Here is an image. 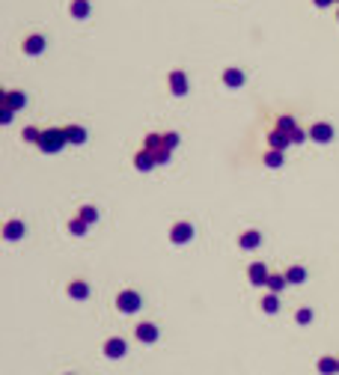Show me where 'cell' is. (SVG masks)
I'll return each mask as SVG.
<instances>
[{"instance_id": "obj_25", "label": "cell", "mask_w": 339, "mask_h": 375, "mask_svg": "<svg viewBox=\"0 0 339 375\" xmlns=\"http://www.w3.org/2000/svg\"><path fill=\"white\" fill-rule=\"evenodd\" d=\"M86 226H89V223H86L84 218H71V221H68V229H71L75 236H84V232H86Z\"/></svg>"}, {"instance_id": "obj_32", "label": "cell", "mask_w": 339, "mask_h": 375, "mask_svg": "<svg viewBox=\"0 0 339 375\" xmlns=\"http://www.w3.org/2000/svg\"><path fill=\"white\" fill-rule=\"evenodd\" d=\"M12 113H15V110H6V107H3V120L0 122H12Z\"/></svg>"}, {"instance_id": "obj_10", "label": "cell", "mask_w": 339, "mask_h": 375, "mask_svg": "<svg viewBox=\"0 0 339 375\" xmlns=\"http://www.w3.org/2000/svg\"><path fill=\"white\" fill-rule=\"evenodd\" d=\"M268 143H271V149H280V152H286L288 146H292V137L283 134V131H277L274 128L271 134H268Z\"/></svg>"}, {"instance_id": "obj_4", "label": "cell", "mask_w": 339, "mask_h": 375, "mask_svg": "<svg viewBox=\"0 0 339 375\" xmlns=\"http://www.w3.org/2000/svg\"><path fill=\"white\" fill-rule=\"evenodd\" d=\"M309 137H312L316 143H330V140H333V125H330V122H312V125H309Z\"/></svg>"}, {"instance_id": "obj_20", "label": "cell", "mask_w": 339, "mask_h": 375, "mask_svg": "<svg viewBox=\"0 0 339 375\" xmlns=\"http://www.w3.org/2000/svg\"><path fill=\"white\" fill-rule=\"evenodd\" d=\"M68 295L78 298V301H84L86 295H89V286H86L84 280H75V283H68Z\"/></svg>"}, {"instance_id": "obj_19", "label": "cell", "mask_w": 339, "mask_h": 375, "mask_svg": "<svg viewBox=\"0 0 339 375\" xmlns=\"http://www.w3.org/2000/svg\"><path fill=\"white\" fill-rule=\"evenodd\" d=\"M66 137H68V143H75V146H81L86 140V131L81 128V125H66Z\"/></svg>"}, {"instance_id": "obj_7", "label": "cell", "mask_w": 339, "mask_h": 375, "mask_svg": "<svg viewBox=\"0 0 339 375\" xmlns=\"http://www.w3.org/2000/svg\"><path fill=\"white\" fill-rule=\"evenodd\" d=\"M125 348H128V345H125L122 337H110V340L104 342V355H107V358H113V360L122 358V355H125Z\"/></svg>"}, {"instance_id": "obj_12", "label": "cell", "mask_w": 339, "mask_h": 375, "mask_svg": "<svg viewBox=\"0 0 339 375\" xmlns=\"http://www.w3.org/2000/svg\"><path fill=\"white\" fill-rule=\"evenodd\" d=\"M24 236V221H6V226H3V239L6 241H15Z\"/></svg>"}, {"instance_id": "obj_14", "label": "cell", "mask_w": 339, "mask_h": 375, "mask_svg": "<svg viewBox=\"0 0 339 375\" xmlns=\"http://www.w3.org/2000/svg\"><path fill=\"white\" fill-rule=\"evenodd\" d=\"M319 372H322V375L339 372V358H333V355H324V358H319Z\"/></svg>"}, {"instance_id": "obj_8", "label": "cell", "mask_w": 339, "mask_h": 375, "mask_svg": "<svg viewBox=\"0 0 339 375\" xmlns=\"http://www.w3.org/2000/svg\"><path fill=\"white\" fill-rule=\"evenodd\" d=\"M170 89H173V96H185L187 92V78L182 68H176V72H170Z\"/></svg>"}, {"instance_id": "obj_30", "label": "cell", "mask_w": 339, "mask_h": 375, "mask_svg": "<svg viewBox=\"0 0 339 375\" xmlns=\"http://www.w3.org/2000/svg\"><path fill=\"white\" fill-rule=\"evenodd\" d=\"M164 143H167L170 149H176V146H179V134H176V131H170V134H164Z\"/></svg>"}, {"instance_id": "obj_18", "label": "cell", "mask_w": 339, "mask_h": 375, "mask_svg": "<svg viewBox=\"0 0 339 375\" xmlns=\"http://www.w3.org/2000/svg\"><path fill=\"white\" fill-rule=\"evenodd\" d=\"M265 286H268V292H274V295H280V292H283V289H286V286H288V280H286V274H271Z\"/></svg>"}, {"instance_id": "obj_31", "label": "cell", "mask_w": 339, "mask_h": 375, "mask_svg": "<svg viewBox=\"0 0 339 375\" xmlns=\"http://www.w3.org/2000/svg\"><path fill=\"white\" fill-rule=\"evenodd\" d=\"M304 131H301V128H298V131H295V134H292V143H301V140H304Z\"/></svg>"}, {"instance_id": "obj_15", "label": "cell", "mask_w": 339, "mask_h": 375, "mask_svg": "<svg viewBox=\"0 0 339 375\" xmlns=\"http://www.w3.org/2000/svg\"><path fill=\"white\" fill-rule=\"evenodd\" d=\"M155 164H158V161H155V158H152L149 152H146V149H140V152L134 155V167H137V170L146 173V170H152Z\"/></svg>"}, {"instance_id": "obj_28", "label": "cell", "mask_w": 339, "mask_h": 375, "mask_svg": "<svg viewBox=\"0 0 339 375\" xmlns=\"http://www.w3.org/2000/svg\"><path fill=\"white\" fill-rule=\"evenodd\" d=\"M81 218H84L86 223H95L99 221V212H95L92 205H84V208H81Z\"/></svg>"}, {"instance_id": "obj_21", "label": "cell", "mask_w": 339, "mask_h": 375, "mask_svg": "<svg viewBox=\"0 0 339 375\" xmlns=\"http://www.w3.org/2000/svg\"><path fill=\"white\" fill-rule=\"evenodd\" d=\"M286 280H288V286H292V283H304V280H306L304 265H292V268L286 271Z\"/></svg>"}, {"instance_id": "obj_17", "label": "cell", "mask_w": 339, "mask_h": 375, "mask_svg": "<svg viewBox=\"0 0 339 375\" xmlns=\"http://www.w3.org/2000/svg\"><path fill=\"white\" fill-rule=\"evenodd\" d=\"M223 84L232 86V89L241 86L244 84V72H241V68H226V72H223Z\"/></svg>"}, {"instance_id": "obj_11", "label": "cell", "mask_w": 339, "mask_h": 375, "mask_svg": "<svg viewBox=\"0 0 339 375\" xmlns=\"http://www.w3.org/2000/svg\"><path fill=\"white\" fill-rule=\"evenodd\" d=\"M137 340H140V342H155V340H158V327H155L152 322L137 324Z\"/></svg>"}, {"instance_id": "obj_35", "label": "cell", "mask_w": 339, "mask_h": 375, "mask_svg": "<svg viewBox=\"0 0 339 375\" xmlns=\"http://www.w3.org/2000/svg\"><path fill=\"white\" fill-rule=\"evenodd\" d=\"M336 3H339V0H336Z\"/></svg>"}, {"instance_id": "obj_33", "label": "cell", "mask_w": 339, "mask_h": 375, "mask_svg": "<svg viewBox=\"0 0 339 375\" xmlns=\"http://www.w3.org/2000/svg\"><path fill=\"white\" fill-rule=\"evenodd\" d=\"M330 3H336V0H316V6H330Z\"/></svg>"}, {"instance_id": "obj_9", "label": "cell", "mask_w": 339, "mask_h": 375, "mask_svg": "<svg viewBox=\"0 0 339 375\" xmlns=\"http://www.w3.org/2000/svg\"><path fill=\"white\" fill-rule=\"evenodd\" d=\"M24 104H27V96L18 92V89H9V92L3 96V107H6V110H21Z\"/></svg>"}, {"instance_id": "obj_23", "label": "cell", "mask_w": 339, "mask_h": 375, "mask_svg": "<svg viewBox=\"0 0 339 375\" xmlns=\"http://www.w3.org/2000/svg\"><path fill=\"white\" fill-rule=\"evenodd\" d=\"M71 15H75V18H86V15H89V0H71Z\"/></svg>"}, {"instance_id": "obj_26", "label": "cell", "mask_w": 339, "mask_h": 375, "mask_svg": "<svg viewBox=\"0 0 339 375\" xmlns=\"http://www.w3.org/2000/svg\"><path fill=\"white\" fill-rule=\"evenodd\" d=\"M262 310H265V313H277V295H274V292H268V295L262 298Z\"/></svg>"}, {"instance_id": "obj_16", "label": "cell", "mask_w": 339, "mask_h": 375, "mask_svg": "<svg viewBox=\"0 0 339 375\" xmlns=\"http://www.w3.org/2000/svg\"><path fill=\"white\" fill-rule=\"evenodd\" d=\"M42 48H45V36L33 33V36H27V39H24V51H27V54H42Z\"/></svg>"}, {"instance_id": "obj_22", "label": "cell", "mask_w": 339, "mask_h": 375, "mask_svg": "<svg viewBox=\"0 0 339 375\" xmlns=\"http://www.w3.org/2000/svg\"><path fill=\"white\" fill-rule=\"evenodd\" d=\"M277 131H283V134H295V131H298V125H295V120H292V116H280V120H277Z\"/></svg>"}, {"instance_id": "obj_27", "label": "cell", "mask_w": 339, "mask_h": 375, "mask_svg": "<svg viewBox=\"0 0 339 375\" xmlns=\"http://www.w3.org/2000/svg\"><path fill=\"white\" fill-rule=\"evenodd\" d=\"M295 322H298V324H309V322H312V310H309V307H301L298 313H295Z\"/></svg>"}, {"instance_id": "obj_24", "label": "cell", "mask_w": 339, "mask_h": 375, "mask_svg": "<svg viewBox=\"0 0 339 375\" xmlns=\"http://www.w3.org/2000/svg\"><path fill=\"white\" fill-rule=\"evenodd\" d=\"M265 164H268V167H280V164H283V152H280V149H268V152H265Z\"/></svg>"}, {"instance_id": "obj_1", "label": "cell", "mask_w": 339, "mask_h": 375, "mask_svg": "<svg viewBox=\"0 0 339 375\" xmlns=\"http://www.w3.org/2000/svg\"><path fill=\"white\" fill-rule=\"evenodd\" d=\"M66 143H68L66 128H48V131H42V137H39L36 146H39L42 152H60Z\"/></svg>"}, {"instance_id": "obj_5", "label": "cell", "mask_w": 339, "mask_h": 375, "mask_svg": "<svg viewBox=\"0 0 339 375\" xmlns=\"http://www.w3.org/2000/svg\"><path fill=\"white\" fill-rule=\"evenodd\" d=\"M247 277H250V283H253V286H265L271 274H268V268H265V262H250Z\"/></svg>"}, {"instance_id": "obj_29", "label": "cell", "mask_w": 339, "mask_h": 375, "mask_svg": "<svg viewBox=\"0 0 339 375\" xmlns=\"http://www.w3.org/2000/svg\"><path fill=\"white\" fill-rule=\"evenodd\" d=\"M39 137H42L39 128H24V140H27V143H39Z\"/></svg>"}, {"instance_id": "obj_3", "label": "cell", "mask_w": 339, "mask_h": 375, "mask_svg": "<svg viewBox=\"0 0 339 375\" xmlns=\"http://www.w3.org/2000/svg\"><path fill=\"white\" fill-rule=\"evenodd\" d=\"M116 307L122 310V313H137V310L143 307V298H140L134 289H122L116 295Z\"/></svg>"}, {"instance_id": "obj_13", "label": "cell", "mask_w": 339, "mask_h": 375, "mask_svg": "<svg viewBox=\"0 0 339 375\" xmlns=\"http://www.w3.org/2000/svg\"><path fill=\"white\" fill-rule=\"evenodd\" d=\"M238 244H241L244 250H256V247L262 244V232H256V229H250V232H244V236L238 239Z\"/></svg>"}, {"instance_id": "obj_2", "label": "cell", "mask_w": 339, "mask_h": 375, "mask_svg": "<svg viewBox=\"0 0 339 375\" xmlns=\"http://www.w3.org/2000/svg\"><path fill=\"white\" fill-rule=\"evenodd\" d=\"M143 149L152 155L158 164H164V161H170V149L167 143H164V134H146V140H143Z\"/></svg>"}, {"instance_id": "obj_6", "label": "cell", "mask_w": 339, "mask_h": 375, "mask_svg": "<svg viewBox=\"0 0 339 375\" xmlns=\"http://www.w3.org/2000/svg\"><path fill=\"white\" fill-rule=\"evenodd\" d=\"M170 239L176 241V244H185V241H190V239H193V226H190L187 221L176 223V226H173V232H170Z\"/></svg>"}, {"instance_id": "obj_34", "label": "cell", "mask_w": 339, "mask_h": 375, "mask_svg": "<svg viewBox=\"0 0 339 375\" xmlns=\"http://www.w3.org/2000/svg\"><path fill=\"white\" fill-rule=\"evenodd\" d=\"M336 15H339V12H336Z\"/></svg>"}]
</instances>
